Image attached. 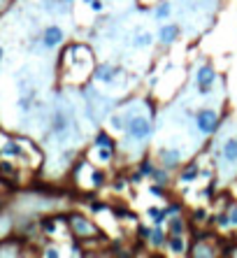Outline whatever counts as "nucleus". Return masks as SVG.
<instances>
[{
	"label": "nucleus",
	"mask_w": 237,
	"mask_h": 258,
	"mask_svg": "<svg viewBox=\"0 0 237 258\" xmlns=\"http://www.w3.org/2000/svg\"><path fill=\"white\" fill-rule=\"evenodd\" d=\"M70 224L77 226L75 231L79 233V235H84V238H88V235H93V233H95V226L88 224L86 219H81V217H72V219H70Z\"/></svg>",
	"instance_id": "obj_9"
},
{
	"label": "nucleus",
	"mask_w": 237,
	"mask_h": 258,
	"mask_svg": "<svg viewBox=\"0 0 237 258\" xmlns=\"http://www.w3.org/2000/svg\"><path fill=\"white\" fill-rule=\"evenodd\" d=\"M98 158H100L102 163H107V161H112V158H114V149H109V147H100V151H98Z\"/></svg>",
	"instance_id": "obj_18"
},
{
	"label": "nucleus",
	"mask_w": 237,
	"mask_h": 258,
	"mask_svg": "<svg viewBox=\"0 0 237 258\" xmlns=\"http://www.w3.org/2000/svg\"><path fill=\"white\" fill-rule=\"evenodd\" d=\"M149 193H151V196H158V198L165 196V193H163V189H161V184H154V186H149Z\"/></svg>",
	"instance_id": "obj_26"
},
{
	"label": "nucleus",
	"mask_w": 237,
	"mask_h": 258,
	"mask_svg": "<svg viewBox=\"0 0 237 258\" xmlns=\"http://www.w3.org/2000/svg\"><path fill=\"white\" fill-rule=\"evenodd\" d=\"M214 82H217V70L212 68L210 63H205V65H200L196 72V84H198V91L203 95H207L212 91V86H214Z\"/></svg>",
	"instance_id": "obj_2"
},
{
	"label": "nucleus",
	"mask_w": 237,
	"mask_h": 258,
	"mask_svg": "<svg viewBox=\"0 0 237 258\" xmlns=\"http://www.w3.org/2000/svg\"><path fill=\"white\" fill-rule=\"evenodd\" d=\"M54 2H72V0H54Z\"/></svg>",
	"instance_id": "obj_30"
},
{
	"label": "nucleus",
	"mask_w": 237,
	"mask_h": 258,
	"mask_svg": "<svg viewBox=\"0 0 237 258\" xmlns=\"http://www.w3.org/2000/svg\"><path fill=\"white\" fill-rule=\"evenodd\" d=\"M84 2H86V5H91V0H84Z\"/></svg>",
	"instance_id": "obj_32"
},
{
	"label": "nucleus",
	"mask_w": 237,
	"mask_h": 258,
	"mask_svg": "<svg viewBox=\"0 0 237 258\" xmlns=\"http://www.w3.org/2000/svg\"><path fill=\"white\" fill-rule=\"evenodd\" d=\"M217 224H219V228H228V226H233V224H231V214H228V212L219 214V217H217Z\"/></svg>",
	"instance_id": "obj_20"
},
{
	"label": "nucleus",
	"mask_w": 237,
	"mask_h": 258,
	"mask_svg": "<svg viewBox=\"0 0 237 258\" xmlns=\"http://www.w3.org/2000/svg\"><path fill=\"white\" fill-rule=\"evenodd\" d=\"M102 210H105V205H100V203L93 205V212H102Z\"/></svg>",
	"instance_id": "obj_29"
},
{
	"label": "nucleus",
	"mask_w": 237,
	"mask_h": 258,
	"mask_svg": "<svg viewBox=\"0 0 237 258\" xmlns=\"http://www.w3.org/2000/svg\"><path fill=\"white\" fill-rule=\"evenodd\" d=\"M193 217H196V221H205V219H207V210H196Z\"/></svg>",
	"instance_id": "obj_27"
},
{
	"label": "nucleus",
	"mask_w": 237,
	"mask_h": 258,
	"mask_svg": "<svg viewBox=\"0 0 237 258\" xmlns=\"http://www.w3.org/2000/svg\"><path fill=\"white\" fill-rule=\"evenodd\" d=\"M63 42V30L58 26H49V28H44V33H42V44L47 49H54V47H58Z\"/></svg>",
	"instance_id": "obj_5"
},
{
	"label": "nucleus",
	"mask_w": 237,
	"mask_h": 258,
	"mask_svg": "<svg viewBox=\"0 0 237 258\" xmlns=\"http://www.w3.org/2000/svg\"><path fill=\"white\" fill-rule=\"evenodd\" d=\"M198 175H200V168H198V165H189V168H184V170L179 172V182L189 184V182H193Z\"/></svg>",
	"instance_id": "obj_11"
},
{
	"label": "nucleus",
	"mask_w": 237,
	"mask_h": 258,
	"mask_svg": "<svg viewBox=\"0 0 237 258\" xmlns=\"http://www.w3.org/2000/svg\"><path fill=\"white\" fill-rule=\"evenodd\" d=\"M123 133H126V140H130V142H147L151 137V133H154V128H151L149 119H144V116H133V119L126 121Z\"/></svg>",
	"instance_id": "obj_1"
},
{
	"label": "nucleus",
	"mask_w": 237,
	"mask_h": 258,
	"mask_svg": "<svg viewBox=\"0 0 237 258\" xmlns=\"http://www.w3.org/2000/svg\"><path fill=\"white\" fill-rule=\"evenodd\" d=\"M149 242H151V247H163L165 245V233H163V228L158 224L154 226V231H151Z\"/></svg>",
	"instance_id": "obj_12"
},
{
	"label": "nucleus",
	"mask_w": 237,
	"mask_h": 258,
	"mask_svg": "<svg viewBox=\"0 0 237 258\" xmlns=\"http://www.w3.org/2000/svg\"><path fill=\"white\" fill-rule=\"evenodd\" d=\"M231 224H233V226H237V205L231 210Z\"/></svg>",
	"instance_id": "obj_28"
},
{
	"label": "nucleus",
	"mask_w": 237,
	"mask_h": 258,
	"mask_svg": "<svg viewBox=\"0 0 237 258\" xmlns=\"http://www.w3.org/2000/svg\"><path fill=\"white\" fill-rule=\"evenodd\" d=\"M179 210H182V205L172 203L170 207H165V214H168V217H172V214H179Z\"/></svg>",
	"instance_id": "obj_24"
},
{
	"label": "nucleus",
	"mask_w": 237,
	"mask_h": 258,
	"mask_svg": "<svg viewBox=\"0 0 237 258\" xmlns=\"http://www.w3.org/2000/svg\"><path fill=\"white\" fill-rule=\"evenodd\" d=\"M170 231H172V235H184V231H186V226H184L182 217H175L172 221H170Z\"/></svg>",
	"instance_id": "obj_16"
},
{
	"label": "nucleus",
	"mask_w": 237,
	"mask_h": 258,
	"mask_svg": "<svg viewBox=\"0 0 237 258\" xmlns=\"http://www.w3.org/2000/svg\"><path fill=\"white\" fill-rule=\"evenodd\" d=\"M68 126H70V121L63 112H56V114L51 116V133H54V135L63 137L65 133H68Z\"/></svg>",
	"instance_id": "obj_6"
},
{
	"label": "nucleus",
	"mask_w": 237,
	"mask_h": 258,
	"mask_svg": "<svg viewBox=\"0 0 237 258\" xmlns=\"http://www.w3.org/2000/svg\"><path fill=\"white\" fill-rule=\"evenodd\" d=\"M95 147L100 149V147H109V149H116L114 147V140H112V135H107V133H98V137H95Z\"/></svg>",
	"instance_id": "obj_14"
},
{
	"label": "nucleus",
	"mask_w": 237,
	"mask_h": 258,
	"mask_svg": "<svg viewBox=\"0 0 237 258\" xmlns=\"http://www.w3.org/2000/svg\"><path fill=\"white\" fill-rule=\"evenodd\" d=\"M151 231H154V228H149V226H137V235H140V240H147V242H149Z\"/></svg>",
	"instance_id": "obj_21"
},
{
	"label": "nucleus",
	"mask_w": 237,
	"mask_h": 258,
	"mask_svg": "<svg viewBox=\"0 0 237 258\" xmlns=\"http://www.w3.org/2000/svg\"><path fill=\"white\" fill-rule=\"evenodd\" d=\"M154 177H156V184H161V186H163V184H168V179H170L165 170H156V172H154Z\"/></svg>",
	"instance_id": "obj_23"
},
{
	"label": "nucleus",
	"mask_w": 237,
	"mask_h": 258,
	"mask_svg": "<svg viewBox=\"0 0 237 258\" xmlns=\"http://www.w3.org/2000/svg\"><path fill=\"white\" fill-rule=\"evenodd\" d=\"M151 42H154V37H151L149 33H140V35L135 37V42H133V44H135L137 49H144V47H149Z\"/></svg>",
	"instance_id": "obj_17"
},
{
	"label": "nucleus",
	"mask_w": 237,
	"mask_h": 258,
	"mask_svg": "<svg viewBox=\"0 0 237 258\" xmlns=\"http://www.w3.org/2000/svg\"><path fill=\"white\" fill-rule=\"evenodd\" d=\"M2 151H5V156H16V154H21V149L16 147V144H12V142L5 144V149Z\"/></svg>",
	"instance_id": "obj_22"
},
{
	"label": "nucleus",
	"mask_w": 237,
	"mask_h": 258,
	"mask_svg": "<svg viewBox=\"0 0 237 258\" xmlns=\"http://www.w3.org/2000/svg\"><path fill=\"white\" fill-rule=\"evenodd\" d=\"M168 245H170V252L172 254H184V249H186L182 235H172V238L168 240Z\"/></svg>",
	"instance_id": "obj_13"
},
{
	"label": "nucleus",
	"mask_w": 237,
	"mask_h": 258,
	"mask_svg": "<svg viewBox=\"0 0 237 258\" xmlns=\"http://www.w3.org/2000/svg\"><path fill=\"white\" fill-rule=\"evenodd\" d=\"M161 161H163V168L165 170H172L177 163H179V151H161Z\"/></svg>",
	"instance_id": "obj_10"
},
{
	"label": "nucleus",
	"mask_w": 237,
	"mask_h": 258,
	"mask_svg": "<svg viewBox=\"0 0 237 258\" xmlns=\"http://www.w3.org/2000/svg\"><path fill=\"white\" fill-rule=\"evenodd\" d=\"M219 156H221V161H226V163H231V165L237 163V137H228V140L221 144Z\"/></svg>",
	"instance_id": "obj_4"
},
{
	"label": "nucleus",
	"mask_w": 237,
	"mask_h": 258,
	"mask_svg": "<svg viewBox=\"0 0 237 258\" xmlns=\"http://www.w3.org/2000/svg\"><path fill=\"white\" fill-rule=\"evenodd\" d=\"M0 61H2V47H0Z\"/></svg>",
	"instance_id": "obj_31"
},
{
	"label": "nucleus",
	"mask_w": 237,
	"mask_h": 258,
	"mask_svg": "<svg viewBox=\"0 0 237 258\" xmlns=\"http://www.w3.org/2000/svg\"><path fill=\"white\" fill-rule=\"evenodd\" d=\"M170 9H172V7H170V2H161V5L154 9V16H156L158 21L168 19V16H170Z\"/></svg>",
	"instance_id": "obj_15"
},
{
	"label": "nucleus",
	"mask_w": 237,
	"mask_h": 258,
	"mask_svg": "<svg viewBox=\"0 0 237 258\" xmlns=\"http://www.w3.org/2000/svg\"><path fill=\"white\" fill-rule=\"evenodd\" d=\"M140 172H142V177H154L156 168H154V163H151V161H144V163L140 165Z\"/></svg>",
	"instance_id": "obj_19"
},
{
	"label": "nucleus",
	"mask_w": 237,
	"mask_h": 258,
	"mask_svg": "<svg viewBox=\"0 0 237 258\" xmlns=\"http://www.w3.org/2000/svg\"><path fill=\"white\" fill-rule=\"evenodd\" d=\"M196 123H198V130L203 135H212L217 130V123H219V116L214 109H200L196 114Z\"/></svg>",
	"instance_id": "obj_3"
},
{
	"label": "nucleus",
	"mask_w": 237,
	"mask_h": 258,
	"mask_svg": "<svg viewBox=\"0 0 237 258\" xmlns=\"http://www.w3.org/2000/svg\"><path fill=\"white\" fill-rule=\"evenodd\" d=\"M91 9H93V12H102V9H105V2H102V0H91Z\"/></svg>",
	"instance_id": "obj_25"
},
{
	"label": "nucleus",
	"mask_w": 237,
	"mask_h": 258,
	"mask_svg": "<svg viewBox=\"0 0 237 258\" xmlns=\"http://www.w3.org/2000/svg\"><path fill=\"white\" fill-rule=\"evenodd\" d=\"M116 75H119V68H116V65H109V63H102V65L95 68V79H100V82H105V84H109Z\"/></svg>",
	"instance_id": "obj_7"
},
{
	"label": "nucleus",
	"mask_w": 237,
	"mask_h": 258,
	"mask_svg": "<svg viewBox=\"0 0 237 258\" xmlns=\"http://www.w3.org/2000/svg\"><path fill=\"white\" fill-rule=\"evenodd\" d=\"M177 37H179V26H175V23H165V26L161 28V33H158V40H161L163 44H172Z\"/></svg>",
	"instance_id": "obj_8"
}]
</instances>
